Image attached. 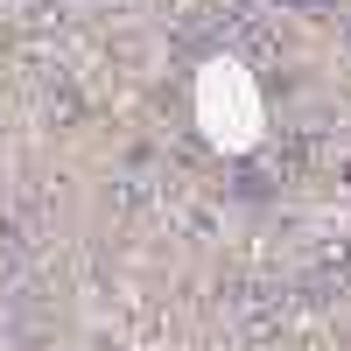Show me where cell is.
Instances as JSON below:
<instances>
[{
	"mask_svg": "<svg viewBox=\"0 0 351 351\" xmlns=\"http://www.w3.org/2000/svg\"><path fill=\"white\" fill-rule=\"evenodd\" d=\"M197 120L211 127L218 148H246V141L260 134V99H253V84L232 71V64H218L211 77L197 84Z\"/></svg>",
	"mask_w": 351,
	"mask_h": 351,
	"instance_id": "1",
	"label": "cell"
}]
</instances>
